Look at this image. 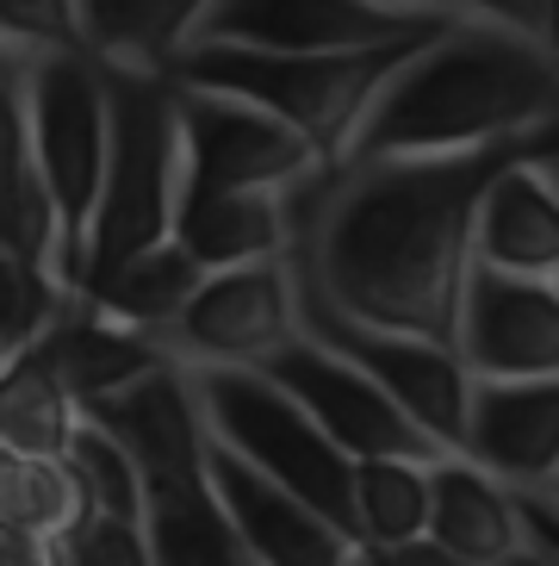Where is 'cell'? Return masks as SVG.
<instances>
[{
    "instance_id": "1",
    "label": "cell",
    "mask_w": 559,
    "mask_h": 566,
    "mask_svg": "<svg viewBox=\"0 0 559 566\" xmlns=\"http://www.w3.org/2000/svg\"><path fill=\"white\" fill-rule=\"evenodd\" d=\"M523 156H559V118L492 150L348 163L293 187L286 206L298 281L342 317L454 349L466 274L478 262V200Z\"/></svg>"
},
{
    "instance_id": "2",
    "label": "cell",
    "mask_w": 559,
    "mask_h": 566,
    "mask_svg": "<svg viewBox=\"0 0 559 566\" xmlns=\"http://www.w3.org/2000/svg\"><path fill=\"white\" fill-rule=\"evenodd\" d=\"M559 118V63L535 32L461 19L429 38L392 82L379 87L367 125L355 132L348 163H398V156H466L528 137Z\"/></svg>"
},
{
    "instance_id": "3",
    "label": "cell",
    "mask_w": 559,
    "mask_h": 566,
    "mask_svg": "<svg viewBox=\"0 0 559 566\" xmlns=\"http://www.w3.org/2000/svg\"><path fill=\"white\" fill-rule=\"evenodd\" d=\"M99 75H106L113 144H106V187H99L94 224H87L82 293H94L131 255L175 237V212H181V187H187L175 75L113 69V63H99Z\"/></svg>"
},
{
    "instance_id": "4",
    "label": "cell",
    "mask_w": 559,
    "mask_h": 566,
    "mask_svg": "<svg viewBox=\"0 0 559 566\" xmlns=\"http://www.w3.org/2000/svg\"><path fill=\"white\" fill-rule=\"evenodd\" d=\"M429 38L411 44H386V51H329V56H274V51H224V44H193L181 51V63L168 69L187 87H218L236 101L267 106L274 118H286L305 144L317 150V163L342 168L355 132L367 125L379 87L423 51Z\"/></svg>"
},
{
    "instance_id": "5",
    "label": "cell",
    "mask_w": 559,
    "mask_h": 566,
    "mask_svg": "<svg viewBox=\"0 0 559 566\" xmlns=\"http://www.w3.org/2000/svg\"><path fill=\"white\" fill-rule=\"evenodd\" d=\"M187 380H193L205 436L218 449H231L236 461H249L274 485L298 492L348 542H361L355 535V461L267 374H255V367H187Z\"/></svg>"
},
{
    "instance_id": "6",
    "label": "cell",
    "mask_w": 559,
    "mask_h": 566,
    "mask_svg": "<svg viewBox=\"0 0 559 566\" xmlns=\"http://www.w3.org/2000/svg\"><path fill=\"white\" fill-rule=\"evenodd\" d=\"M25 101H32V168L44 181L56 224H63V286L82 293L87 224H94L99 187H106V75L87 51H44L19 63Z\"/></svg>"
},
{
    "instance_id": "7",
    "label": "cell",
    "mask_w": 559,
    "mask_h": 566,
    "mask_svg": "<svg viewBox=\"0 0 559 566\" xmlns=\"http://www.w3.org/2000/svg\"><path fill=\"white\" fill-rule=\"evenodd\" d=\"M298 324L312 343L336 349L342 361H355L367 380L411 417L416 430L447 454H466V423H473V374H466L461 349L429 343V336L379 331L361 317H342L329 300H317L312 286L298 281Z\"/></svg>"
},
{
    "instance_id": "8",
    "label": "cell",
    "mask_w": 559,
    "mask_h": 566,
    "mask_svg": "<svg viewBox=\"0 0 559 566\" xmlns=\"http://www.w3.org/2000/svg\"><path fill=\"white\" fill-rule=\"evenodd\" d=\"M447 25H461V19L416 7V0H212L193 44L329 56V51H386V44H411V38H442Z\"/></svg>"
},
{
    "instance_id": "9",
    "label": "cell",
    "mask_w": 559,
    "mask_h": 566,
    "mask_svg": "<svg viewBox=\"0 0 559 566\" xmlns=\"http://www.w3.org/2000/svg\"><path fill=\"white\" fill-rule=\"evenodd\" d=\"M175 106H181L187 163L181 193H293L324 175L317 150L267 106L187 82H175Z\"/></svg>"
},
{
    "instance_id": "10",
    "label": "cell",
    "mask_w": 559,
    "mask_h": 566,
    "mask_svg": "<svg viewBox=\"0 0 559 566\" xmlns=\"http://www.w3.org/2000/svg\"><path fill=\"white\" fill-rule=\"evenodd\" d=\"M298 268L293 255L280 262H249L205 274L162 349L181 367H262L286 343H298Z\"/></svg>"
},
{
    "instance_id": "11",
    "label": "cell",
    "mask_w": 559,
    "mask_h": 566,
    "mask_svg": "<svg viewBox=\"0 0 559 566\" xmlns=\"http://www.w3.org/2000/svg\"><path fill=\"white\" fill-rule=\"evenodd\" d=\"M255 374L286 392L298 411L312 417L317 430L348 454V461H373V454H411V461H442L447 449H435L423 430H416L411 417L398 411L373 380H367L355 361H342L336 349L312 343V336H298L286 343L280 355H267Z\"/></svg>"
},
{
    "instance_id": "12",
    "label": "cell",
    "mask_w": 559,
    "mask_h": 566,
    "mask_svg": "<svg viewBox=\"0 0 559 566\" xmlns=\"http://www.w3.org/2000/svg\"><path fill=\"white\" fill-rule=\"evenodd\" d=\"M454 349L473 380H559V281L473 262Z\"/></svg>"
},
{
    "instance_id": "13",
    "label": "cell",
    "mask_w": 559,
    "mask_h": 566,
    "mask_svg": "<svg viewBox=\"0 0 559 566\" xmlns=\"http://www.w3.org/2000/svg\"><path fill=\"white\" fill-rule=\"evenodd\" d=\"M82 417L131 454L144 492L205 485V449H212V436H205V417H199L193 380H187L181 361L156 367V374H144L137 386L87 405Z\"/></svg>"
},
{
    "instance_id": "14",
    "label": "cell",
    "mask_w": 559,
    "mask_h": 566,
    "mask_svg": "<svg viewBox=\"0 0 559 566\" xmlns=\"http://www.w3.org/2000/svg\"><path fill=\"white\" fill-rule=\"evenodd\" d=\"M205 485L255 566H348V554H355V542L324 511H312L298 492L274 485L218 442L205 449Z\"/></svg>"
},
{
    "instance_id": "15",
    "label": "cell",
    "mask_w": 559,
    "mask_h": 566,
    "mask_svg": "<svg viewBox=\"0 0 559 566\" xmlns=\"http://www.w3.org/2000/svg\"><path fill=\"white\" fill-rule=\"evenodd\" d=\"M466 461L510 492H541L559 467V380H473Z\"/></svg>"
},
{
    "instance_id": "16",
    "label": "cell",
    "mask_w": 559,
    "mask_h": 566,
    "mask_svg": "<svg viewBox=\"0 0 559 566\" xmlns=\"http://www.w3.org/2000/svg\"><path fill=\"white\" fill-rule=\"evenodd\" d=\"M473 255L497 274L559 281V187L547 175V156H523L485 187Z\"/></svg>"
},
{
    "instance_id": "17",
    "label": "cell",
    "mask_w": 559,
    "mask_h": 566,
    "mask_svg": "<svg viewBox=\"0 0 559 566\" xmlns=\"http://www.w3.org/2000/svg\"><path fill=\"white\" fill-rule=\"evenodd\" d=\"M447 554L466 566H516L528 554V530L516 511V492L497 473H485L466 454L429 461V530Z\"/></svg>"
},
{
    "instance_id": "18",
    "label": "cell",
    "mask_w": 559,
    "mask_h": 566,
    "mask_svg": "<svg viewBox=\"0 0 559 566\" xmlns=\"http://www.w3.org/2000/svg\"><path fill=\"white\" fill-rule=\"evenodd\" d=\"M38 343H44L50 367H56V380L68 386V399L82 405V411L175 361L162 343H149V336L125 331V324H113V317H99L82 293L63 305V317H56Z\"/></svg>"
},
{
    "instance_id": "19",
    "label": "cell",
    "mask_w": 559,
    "mask_h": 566,
    "mask_svg": "<svg viewBox=\"0 0 559 566\" xmlns=\"http://www.w3.org/2000/svg\"><path fill=\"white\" fill-rule=\"evenodd\" d=\"M175 243L205 274L293 255V206L286 193H181Z\"/></svg>"
},
{
    "instance_id": "20",
    "label": "cell",
    "mask_w": 559,
    "mask_h": 566,
    "mask_svg": "<svg viewBox=\"0 0 559 566\" xmlns=\"http://www.w3.org/2000/svg\"><path fill=\"white\" fill-rule=\"evenodd\" d=\"M212 0H75L82 51L113 69H168L193 44L199 19Z\"/></svg>"
},
{
    "instance_id": "21",
    "label": "cell",
    "mask_w": 559,
    "mask_h": 566,
    "mask_svg": "<svg viewBox=\"0 0 559 566\" xmlns=\"http://www.w3.org/2000/svg\"><path fill=\"white\" fill-rule=\"evenodd\" d=\"M75 430H82V405L56 380L44 343H25V349L7 355L0 361V442L13 454L63 461Z\"/></svg>"
},
{
    "instance_id": "22",
    "label": "cell",
    "mask_w": 559,
    "mask_h": 566,
    "mask_svg": "<svg viewBox=\"0 0 559 566\" xmlns=\"http://www.w3.org/2000/svg\"><path fill=\"white\" fill-rule=\"evenodd\" d=\"M199 281H205V268L168 237L156 250L131 255L118 274H106V281H99L94 293H82V300L94 305L99 317H113V324L149 336V343H162V336L175 331V317L187 312V300L199 293Z\"/></svg>"
},
{
    "instance_id": "23",
    "label": "cell",
    "mask_w": 559,
    "mask_h": 566,
    "mask_svg": "<svg viewBox=\"0 0 559 566\" xmlns=\"http://www.w3.org/2000/svg\"><path fill=\"white\" fill-rule=\"evenodd\" d=\"M429 530V461L373 454L355 461V535L361 542H411Z\"/></svg>"
},
{
    "instance_id": "24",
    "label": "cell",
    "mask_w": 559,
    "mask_h": 566,
    "mask_svg": "<svg viewBox=\"0 0 559 566\" xmlns=\"http://www.w3.org/2000/svg\"><path fill=\"white\" fill-rule=\"evenodd\" d=\"M87 516V492L75 480L68 461H38L19 454L7 485H0V530H25V535H75V523Z\"/></svg>"
},
{
    "instance_id": "25",
    "label": "cell",
    "mask_w": 559,
    "mask_h": 566,
    "mask_svg": "<svg viewBox=\"0 0 559 566\" xmlns=\"http://www.w3.org/2000/svg\"><path fill=\"white\" fill-rule=\"evenodd\" d=\"M68 300H75V293H68L44 262H25V255L0 250V343H7V355L38 343V336L63 317Z\"/></svg>"
},
{
    "instance_id": "26",
    "label": "cell",
    "mask_w": 559,
    "mask_h": 566,
    "mask_svg": "<svg viewBox=\"0 0 559 566\" xmlns=\"http://www.w3.org/2000/svg\"><path fill=\"white\" fill-rule=\"evenodd\" d=\"M63 461L75 467V480H82L94 516H144V480H137L131 454L118 449L106 430H94L87 417H82V430H75Z\"/></svg>"
},
{
    "instance_id": "27",
    "label": "cell",
    "mask_w": 559,
    "mask_h": 566,
    "mask_svg": "<svg viewBox=\"0 0 559 566\" xmlns=\"http://www.w3.org/2000/svg\"><path fill=\"white\" fill-rule=\"evenodd\" d=\"M0 44L13 63L44 51H82L75 0H0Z\"/></svg>"
},
{
    "instance_id": "28",
    "label": "cell",
    "mask_w": 559,
    "mask_h": 566,
    "mask_svg": "<svg viewBox=\"0 0 559 566\" xmlns=\"http://www.w3.org/2000/svg\"><path fill=\"white\" fill-rule=\"evenodd\" d=\"M68 566H156L144 542V516H94L87 511L68 535Z\"/></svg>"
},
{
    "instance_id": "29",
    "label": "cell",
    "mask_w": 559,
    "mask_h": 566,
    "mask_svg": "<svg viewBox=\"0 0 559 566\" xmlns=\"http://www.w3.org/2000/svg\"><path fill=\"white\" fill-rule=\"evenodd\" d=\"M32 101L13 56H0V187L32 181Z\"/></svg>"
},
{
    "instance_id": "30",
    "label": "cell",
    "mask_w": 559,
    "mask_h": 566,
    "mask_svg": "<svg viewBox=\"0 0 559 566\" xmlns=\"http://www.w3.org/2000/svg\"><path fill=\"white\" fill-rule=\"evenodd\" d=\"M348 566H466V560L447 554L435 535H411V542H355Z\"/></svg>"
},
{
    "instance_id": "31",
    "label": "cell",
    "mask_w": 559,
    "mask_h": 566,
    "mask_svg": "<svg viewBox=\"0 0 559 566\" xmlns=\"http://www.w3.org/2000/svg\"><path fill=\"white\" fill-rule=\"evenodd\" d=\"M416 7H435V13H454V19H492V25L535 32L547 0H416Z\"/></svg>"
},
{
    "instance_id": "32",
    "label": "cell",
    "mask_w": 559,
    "mask_h": 566,
    "mask_svg": "<svg viewBox=\"0 0 559 566\" xmlns=\"http://www.w3.org/2000/svg\"><path fill=\"white\" fill-rule=\"evenodd\" d=\"M0 566H68V542L63 535L0 530Z\"/></svg>"
},
{
    "instance_id": "33",
    "label": "cell",
    "mask_w": 559,
    "mask_h": 566,
    "mask_svg": "<svg viewBox=\"0 0 559 566\" xmlns=\"http://www.w3.org/2000/svg\"><path fill=\"white\" fill-rule=\"evenodd\" d=\"M516 511H523V530H528V548L541 554L547 566H559V511L535 492H516Z\"/></svg>"
},
{
    "instance_id": "34",
    "label": "cell",
    "mask_w": 559,
    "mask_h": 566,
    "mask_svg": "<svg viewBox=\"0 0 559 566\" xmlns=\"http://www.w3.org/2000/svg\"><path fill=\"white\" fill-rule=\"evenodd\" d=\"M535 38H541V51L559 63V0H547V7H541V25H535Z\"/></svg>"
},
{
    "instance_id": "35",
    "label": "cell",
    "mask_w": 559,
    "mask_h": 566,
    "mask_svg": "<svg viewBox=\"0 0 559 566\" xmlns=\"http://www.w3.org/2000/svg\"><path fill=\"white\" fill-rule=\"evenodd\" d=\"M535 499H547V504H553V511H559V467H553V480H547L541 492H535Z\"/></svg>"
},
{
    "instance_id": "36",
    "label": "cell",
    "mask_w": 559,
    "mask_h": 566,
    "mask_svg": "<svg viewBox=\"0 0 559 566\" xmlns=\"http://www.w3.org/2000/svg\"><path fill=\"white\" fill-rule=\"evenodd\" d=\"M13 461H19V454L7 449V442H0V485H7V473H13Z\"/></svg>"
},
{
    "instance_id": "37",
    "label": "cell",
    "mask_w": 559,
    "mask_h": 566,
    "mask_svg": "<svg viewBox=\"0 0 559 566\" xmlns=\"http://www.w3.org/2000/svg\"><path fill=\"white\" fill-rule=\"evenodd\" d=\"M547 175H553V187H559V156H547Z\"/></svg>"
},
{
    "instance_id": "38",
    "label": "cell",
    "mask_w": 559,
    "mask_h": 566,
    "mask_svg": "<svg viewBox=\"0 0 559 566\" xmlns=\"http://www.w3.org/2000/svg\"><path fill=\"white\" fill-rule=\"evenodd\" d=\"M528 560H535V566H547V560H541V554H535V548H528Z\"/></svg>"
},
{
    "instance_id": "39",
    "label": "cell",
    "mask_w": 559,
    "mask_h": 566,
    "mask_svg": "<svg viewBox=\"0 0 559 566\" xmlns=\"http://www.w3.org/2000/svg\"><path fill=\"white\" fill-rule=\"evenodd\" d=\"M0 361H7V343H0Z\"/></svg>"
},
{
    "instance_id": "40",
    "label": "cell",
    "mask_w": 559,
    "mask_h": 566,
    "mask_svg": "<svg viewBox=\"0 0 559 566\" xmlns=\"http://www.w3.org/2000/svg\"><path fill=\"white\" fill-rule=\"evenodd\" d=\"M0 56H7V44H0Z\"/></svg>"
}]
</instances>
